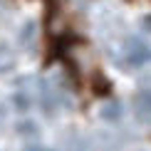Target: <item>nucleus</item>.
<instances>
[{"mask_svg": "<svg viewBox=\"0 0 151 151\" xmlns=\"http://www.w3.org/2000/svg\"><path fill=\"white\" fill-rule=\"evenodd\" d=\"M99 116H102L104 122H116V119L122 116V104H119L116 99H106V102H102V106H99Z\"/></svg>", "mask_w": 151, "mask_h": 151, "instance_id": "f03ea898", "label": "nucleus"}, {"mask_svg": "<svg viewBox=\"0 0 151 151\" xmlns=\"http://www.w3.org/2000/svg\"><path fill=\"white\" fill-rule=\"evenodd\" d=\"M27 151H47V149H35V146H30Z\"/></svg>", "mask_w": 151, "mask_h": 151, "instance_id": "423d86ee", "label": "nucleus"}, {"mask_svg": "<svg viewBox=\"0 0 151 151\" xmlns=\"http://www.w3.org/2000/svg\"><path fill=\"white\" fill-rule=\"evenodd\" d=\"M35 32H37V22L35 20H27V22H25V27L20 30V42H22L25 47H30L35 42Z\"/></svg>", "mask_w": 151, "mask_h": 151, "instance_id": "20e7f679", "label": "nucleus"}, {"mask_svg": "<svg viewBox=\"0 0 151 151\" xmlns=\"http://www.w3.org/2000/svg\"><path fill=\"white\" fill-rule=\"evenodd\" d=\"M15 67V55L10 52L8 45H0V72H8Z\"/></svg>", "mask_w": 151, "mask_h": 151, "instance_id": "39448f33", "label": "nucleus"}, {"mask_svg": "<svg viewBox=\"0 0 151 151\" xmlns=\"http://www.w3.org/2000/svg\"><path fill=\"white\" fill-rule=\"evenodd\" d=\"M136 111H139V116H151V89L146 87L139 97H136Z\"/></svg>", "mask_w": 151, "mask_h": 151, "instance_id": "7ed1b4c3", "label": "nucleus"}, {"mask_svg": "<svg viewBox=\"0 0 151 151\" xmlns=\"http://www.w3.org/2000/svg\"><path fill=\"white\" fill-rule=\"evenodd\" d=\"M127 57L131 65H146L151 60V47L139 37H129L127 40Z\"/></svg>", "mask_w": 151, "mask_h": 151, "instance_id": "f257e3e1", "label": "nucleus"}]
</instances>
